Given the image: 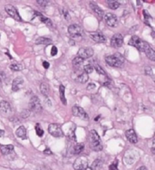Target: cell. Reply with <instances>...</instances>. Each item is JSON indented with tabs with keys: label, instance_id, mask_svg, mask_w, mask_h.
Here are the masks:
<instances>
[{
	"label": "cell",
	"instance_id": "1",
	"mask_svg": "<svg viewBox=\"0 0 155 170\" xmlns=\"http://www.w3.org/2000/svg\"><path fill=\"white\" fill-rule=\"evenodd\" d=\"M105 62L109 66L121 67L124 62V57L120 54H112L105 56Z\"/></svg>",
	"mask_w": 155,
	"mask_h": 170
},
{
	"label": "cell",
	"instance_id": "2",
	"mask_svg": "<svg viewBox=\"0 0 155 170\" xmlns=\"http://www.w3.org/2000/svg\"><path fill=\"white\" fill-rule=\"evenodd\" d=\"M89 142H90V145H91V148L93 150L95 151H100L103 149V145H102V142H101V139H100V137L98 135V133L93 129L90 131V134H89Z\"/></svg>",
	"mask_w": 155,
	"mask_h": 170
},
{
	"label": "cell",
	"instance_id": "3",
	"mask_svg": "<svg viewBox=\"0 0 155 170\" xmlns=\"http://www.w3.org/2000/svg\"><path fill=\"white\" fill-rule=\"evenodd\" d=\"M83 28L76 24L68 26V34L74 40H81L83 37Z\"/></svg>",
	"mask_w": 155,
	"mask_h": 170
},
{
	"label": "cell",
	"instance_id": "4",
	"mask_svg": "<svg viewBox=\"0 0 155 170\" xmlns=\"http://www.w3.org/2000/svg\"><path fill=\"white\" fill-rule=\"evenodd\" d=\"M129 45H132V46H134L135 48H137V49H138L139 51H141V52H144V50L147 48V46H148L150 44H148V43L145 42V41L141 40L138 36L133 35V36H132V38L130 39Z\"/></svg>",
	"mask_w": 155,
	"mask_h": 170
},
{
	"label": "cell",
	"instance_id": "5",
	"mask_svg": "<svg viewBox=\"0 0 155 170\" xmlns=\"http://www.w3.org/2000/svg\"><path fill=\"white\" fill-rule=\"evenodd\" d=\"M138 152L135 151V150H133V149H130V150H127L124 154V157H123V162L127 165H132L133 163H135V161L138 159Z\"/></svg>",
	"mask_w": 155,
	"mask_h": 170
},
{
	"label": "cell",
	"instance_id": "6",
	"mask_svg": "<svg viewBox=\"0 0 155 170\" xmlns=\"http://www.w3.org/2000/svg\"><path fill=\"white\" fill-rule=\"evenodd\" d=\"M29 106H30V111L35 113H39L42 112V105H41L40 100L36 96H33L31 98Z\"/></svg>",
	"mask_w": 155,
	"mask_h": 170
},
{
	"label": "cell",
	"instance_id": "7",
	"mask_svg": "<svg viewBox=\"0 0 155 170\" xmlns=\"http://www.w3.org/2000/svg\"><path fill=\"white\" fill-rule=\"evenodd\" d=\"M48 131H49V133L51 134L52 136H53L55 138H61V137L64 136V133H63L61 126L59 124H56V123H52V124L49 125Z\"/></svg>",
	"mask_w": 155,
	"mask_h": 170
},
{
	"label": "cell",
	"instance_id": "8",
	"mask_svg": "<svg viewBox=\"0 0 155 170\" xmlns=\"http://www.w3.org/2000/svg\"><path fill=\"white\" fill-rule=\"evenodd\" d=\"M88 167V160L85 157H79L74 163V170H85Z\"/></svg>",
	"mask_w": 155,
	"mask_h": 170
},
{
	"label": "cell",
	"instance_id": "9",
	"mask_svg": "<svg viewBox=\"0 0 155 170\" xmlns=\"http://www.w3.org/2000/svg\"><path fill=\"white\" fill-rule=\"evenodd\" d=\"M104 21L107 25L111 27H115L118 25V17L112 13H107L104 15Z\"/></svg>",
	"mask_w": 155,
	"mask_h": 170
},
{
	"label": "cell",
	"instance_id": "10",
	"mask_svg": "<svg viewBox=\"0 0 155 170\" xmlns=\"http://www.w3.org/2000/svg\"><path fill=\"white\" fill-rule=\"evenodd\" d=\"M5 10L7 13V15H10L11 17H13L15 20H17V21H21L22 20L20 15H19V14H18V12H17V10H16V8L14 5H6L5 7Z\"/></svg>",
	"mask_w": 155,
	"mask_h": 170
},
{
	"label": "cell",
	"instance_id": "11",
	"mask_svg": "<svg viewBox=\"0 0 155 170\" xmlns=\"http://www.w3.org/2000/svg\"><path fill=\"white\" fill-rule=\"evenodd\" d=\"M72 112H73V115L75 116V117H79L82 119L88 120V115H87V113L84 112V110L83 108H81L79 106H74L72 108Z\"/></svg>",
	"mask_w": 155,
	"mask_h": 170
},
{
	"label": "cell",
	"instance_id": "12",
	"mask_svg": "<svg viewBox=\"0 0 155 170\" xmlns=\"http://www.w3.org/2000/svg\"><path fill=\"white\" fill-rule=\"evenodd\" d=\"M123 44V37L121 34H115L111 39V45L114 48H119Z\"/></svg>",
	"mask_w": 155,
	"mask_h": 170
},
{
	"label": "cell",
	"instance_id": "13",
	"mask_svg": "<svg viewBox=\"0 0 155 170\" xmlns=\"http://www.w3.org/2000/svg\"><path fill=\"white\" fill-rule=\"evenodd\" d=\"M94 55V50L91 47H83L78 51V56L82 59H88Z\"/></svg>",
	"mask_w": 155,
	"mask_h": 170
},
{
	"label": "cell",
	"instance_id": "14",
	"mask_svg": "<svg viewBox=\"0 0 155 170\" xmlns=\"http://www.w3.org/2000/svg\"><path fill=\"white\" fill-rule=\"evenodd\" d=\"M10 113H11L10 104L5 101L0 102V114L3 116H8Z\"/></svg>",
	"mask_w": 155,
	"mask_h": 170
},
{
	"label": "cell",
	"instance_id": "15",
	"mask_svg": "<svg viewBox=\"0 0 155 170\" xmlns=\"http://www.w3.org/2000/svg\"><path fill=\"white\" fill-rule=\"evenodd\" d=\"M23 85H24V80L21 77H17L12 82V90L14 92H18L21 90Z\"/></svg>",
	"mask_w": 155,
	"mask_h": 170
},
{
	"label": "cell",
	"instance_id": "16",
	"mask_svg": "<svg viewBox=\"0 0 155 170\" xmlns=\"http://www.w3.org/2000/svg\"><path fill=\"white\" fill-rule=\"evenodd\" d=\"M0 150H1V153L5 156V157H8L10 156L11 154L15 155V152H14V146L13 145H3L1 146L0 148Z\"/></svg>",
	"mask_w": 155,
	"mask_h": 170
},
{
	"label": "cell",
	"instance_id": "17",
	"mask_svg": "<svg viewBox=\"0 0 155 170\" xmlns=\"http://www.w3.org/2000/svg\"><path fill=\"white\" fill-rule=\"evenodd\" d=\"M125 136H126L127 139L129 140V142H131L133 144L137 143L138 138H137V135H136V133H135V131L133 129H128L125 132Z\"/></svg>",
	"mask_w": 155,
	"mask_h": 170
},
{
	"label": "cell",
	"instance_id": "18",
	"mask_svg": "<svg viewBox=\"0 0 155 170\" xmlns=\"http://www.w3.org/2000/svg\"><path fill=\"white\" fill-rule=\"evenodd\" d=\"M90 36L91 38L96 42V43H104L106 41L105 39V36L103 35L101 32H94V33H91L90 34Z\"/></svg>",
	"mask_w": 155,
	"mask_h": 170
},
{
	"label": "cell",
	"instance_id": "19",
	"mask_svg": "<svg viewBox=\"0 0 155 170\" xmlns=\"http://www.w3.org/2000/svg\"><path fill=\"white\" fill-rule=\"evenodd\" d=\"M90 7L92 8L93 12H94L97 16H99L100 18H102V17L104 16V14H103V11L102 10V8H101L99 5H97L96 4H95L94 2L90 3Z\"/></svg>",
	"mask_w": 155,
	"mask_h": 170
},
{
	"label": "cell",
	"instance_id": "20",
	"mask_svg": "<svg viewBox=\"0 0 155 170\" xmlns=\"http://www.w3.org/2000/svg\"><path fill=\"white\" fill-rule=\"evenodd\" d=\"M143 53H145L146 56L148 57L151 61H155V52L154 50H153V48L151 46V45H149L147 46V48L144 50Z\"/></svg>",
	"mask_w": 155,
	"mask_h": 170
},
{
	"label": "cell",
	"instance_id": "21",
	"mask_svg": "<svg viewBox=\"0 0 155 170\" xmlns=\"http://www.w3.org/2000/svg\"><path fill=\"white\" fill-rule=\"evenodd\" d=\"M36 45H48L52 44V39L48 38V37H45V36H41L38 37L36 40Z\"/></svg>",
	"mask_w": 155,
	"mask_h": 170
},
{
	"label": "cell",
	"instance_id": "22",
	"mask_svg": "<svg viewBox=\"0 0 155 170\" xmlns=\"http://www.w3.org/2000/svg\"><path fill=\"white\" fill-rule=\"evenodd\" d=\"M15 135H16V137H18L20 138H26V128L24 126H20L16 129Z\"/></svg>",
	"mask_w": 155,
	"mask_h": 170
},
{
	"label": "cell",
	"instance_id": "23",
	"mask_svg": "<svg viewBox=\"0 0 155 170\" xmlns=\"http://www.w3.org/2000/svg\"><path fill=\"white\" fill-rule=\"evenodd\" d=\"M88 79H89V77H88V74L87 73H85L84 72H83L82 73H80L77 77H76V82H80V83H84V82H86L87 81H88Z\"/></svg>",
	"mask_w": 155,
	"mask_h": 170
},
{
	"label": "cell",
	"instance_id": "24",
	"mask_svg": "<svg viewBox=\"0 0 155 170\" xmlns=\"http://www.w3.org/2000/svg\"><path fill=\"white\" fill-rule=\"evenodd\" d=\"M49 90H50V87L48 85L47 82H42L41 85H40V91L42 92L43 95L45 96H47L49 94Z\"/></svg>",
	"mask_w": 155,
	"mask_h": 170
},
{
	"label": "cell",
	"instance_id": "25",
	"mask_svg": "<svg viewBox=\"0 0 155 170\" xmlns=\"http://www.w3.org/2000/svg\"><path fill=\"white\" fill-rule=\"evenodd\" d=\"M102 167H103V160L100 159V158H97L93 162V165H92L91 168L93 170H100Z\"/></svg>",
	"mask_w": 155,
	"mask_h": 170
},
{
	"label": "cell",
	"instance_id": "26",
	"mask_svg": "<svg viewBox=\"0 0 155 170\" xmlns=\"http://www.w3.org/2000/svg\"><path fill=\"white\" fill-rule=\"evenodd\" d=\"M64 92H65L64 86V85H60V87H59L60 99H61V102H63V104H64V105H66V99H65V96H64Z\"/></svg>",
	"mask_w": 155,
	"mask_h": 170
},
{
	"label": "cell",
	"instance_id": "27",
	"mask_svg": "<svg viewBox=\"0 0 155 170\" xmlns=\"http://www.w3.org/2000/svg\"><path fill=\"white\" fill-rule=\"evenodd\" d=\"M84 59H82L81 57L76 56L75 58H74V60H73L72 63H73V66H74V67L78 68V67H80V66H81V65L84 63Z\"/></svg>",
	"mask_w": 155,
	"mask_h": 170
},
{
	"label": "cell",
	"instance_id": "28",
	"mask_svg": "<svg viewBox=\"0 0 155 170\" xmlns=\"http://www.w3.org/2000/svg\"><path fill=\"white\" fill-rule=\"evenodd\" d=\"M84 145L83 143H78V144H76V145L74 147V152L75 154H80V153H82V152L84 151Z\"/></svg>",
	"mask_w": 155,
	"mask_h": 170
},
{
	"label": "cell",
	"instance_id": "29",
	"mask_svg": "<svg viewBox=\"0 0 155 170\" xmlns=\"http://www.w3.org/2000/svg\"><path fill=\"white\" fill-rule=\"evenodd\" d=\"M107 4H108V6L111 8V9H117L119 6H120V3L118 1H115V0H109L107 1Z\"/></svg>",
	"mask_w": 155,
	"mask_h": 170
},
{
	"label": "cell",
	"instance_id": "30",
	"mask_svg": "<svg viewBox=\"0 0 155 170\" xmlns=\"http://www.w3.org/2000/svg\"><path fill=\"white\" fill-rule=\"evenodd\" d=\"M37 15H38V17L41 19V21L42 22H44L46 25H47L48 26H52V22L50 19H48V18H46V17H45L42 14H40V13H36Z\"/></svg>",
	"mask_w": 155,
	"mask_h": 170
},
{
	"label": "cell",
	"instance_id": "31",
	"mask_svg": "<svg viewBox=\"0 0 155 170\" xmlns=\"http://www.w3.org/2000/svg\"><path fill=\"white\" fill-rule=\"evenodd\" d=\"M9 68H10L12 71L19 72V71H21V70L23 69V66H22V64H20V63H12V64L9 66Z\"/></svg>",
	"mask_w": 155,
	"mask_h": 170
},
{
	"label": "cell",
	"instance_id": "32",
	"mask_svg": "<svg viewBox=\"0 0 155 170\" xmlns=\"http://www.w3.org/2000/svg\"><path fill=\"white\" fill-rule=\"evenodd\" d=\"M36 132L38 137H42L44 135V130H43L42 127L40 126V124H38V123L36 125Z\"/></svg>",
	"mask_w": 155,
	"mask_h": 170
},
{
	"label": "cell",
	"instance_id": "33",
	"mask_svg": "<svg viewBox=\"0 0 155 170\" xmlns=\"http://www.w3.org/2000/svg\"><path fill=\"white\" fill-rule=\"evenodd\" d=\"M93 71H94V67H93L91 64H87V65H85L84 68V72L85 73H87V74L92 73Z\"/></svg>",
	"mask_w": 155,
	"mask_h": 170
},
{
	"label": "cell",
	"instance_id": "34",
	"mask_svg": "<svg viewBox=\"0 0 155 170\" xmlns=\"http://www.w3.org/2000/svg\"><path fill=\"white\" fill-rule=\"evenodd\" d=\"M95 70H96V72L99 73V74H101V75H106V73H105V72H104V70H103V68L100 66V65H95Z\"/></svg>",
	"mask_w": 155,
	"mask_h": 170
},
{
	"label": "cell",
	"instance_id": "35",
	"mask_svg": "<svg viewBox=\"0 0 155 170\" xmlns=\"http://www.w3.org/2000/svg\"><path fill=\"white\" fill-rule=\"evenodd\" d=\"M117 164H118V162L117 161H114L112 165H110V167H109V169L110 170H119L118 169V167H117Z\"/></svg>",
	"mask_w": 155,
	"mask_h": 170
},
{
	"label": "cell",
	"instance_id": "36",
	"mask_svg": "<svg viewBox=\"0 0 155 170\" xmlns=\"http://www.w3.org/2000/svg\"><path fill=\"white\" fill-rule=\"evenodd\" d=\"M36 2L38 3V5H40L42 6H46L49 3L48 1H46V0H37Z\"/></svg>",
	"mask_w": 155,
	"mask_h": 170
},
{
	"label": "cell",
	"instance_id": "37",
	"mask_svg": "<svg viewBox=\"0 0 155 170\" xmlns=\"http://www.w3.org/2000/svg\"><path fill=\"white\" fill-rule=\"evenodd\" d=\"M5 79V72H0V86L3 84V82H4Z\"/></svg>",
	"mask_w": 155,
	"mask_h": 170
},
{
	"label": "cell",
	"instance_id": "38",
	"mask_svg": "<svg viewBox=\"0 0 155 170\" xmlns=\"http://www.w3.org/2000/svg\"><path fill=\"white\" fill-rule=\"evenodd\" d=\"M145 73H146L147 75H150V76L153 77V71H152V68H151V67H146V68H145Z\"/></svg>",
	"mask_w": 155,
	"mask_h": 170
},
{
	"label": "cell",
	"instance_id": "39",
	"mask_svg": "<svg viewBox=\"0 0 155 170\" xmlns=\"http://www.w3.org/2000/svg\"><path fill=\"white\" fill-rule=\"evenodd\" d=\"M57 52H58V50H57L56 46H53V47H52V49H51V55H52V56H54V55H56Z\"/></svg>",
	"mask_w": 155,
	"mask_h": 170
},
{
	"label": "cell",
	"instance_id": "40",
	"mask_svg": "<svg viewBox=\"0 0 155 170\" xmlns=\"http://www.w3.org/2000/svg\"><path fill=\"white\" fill-rule=\"evenodd\" d=\"M36 170H52L49 167H46V166H40L39 168H37Z\"/></svg>",
	"mask_w": 155,
	"mask_h": 170
},
{
	"label": "cell",
	"instance_id": "41",
	"mask_svg": "<svg viewBox=\"0 0 155 170\" xmlns=\"http://www.w3.org/2000/svg\"><path fill=\"white\" fill-rule=\"evenodd\" d=\"M94 89H95V84L91 82V83L87 86V90H88V91H91V90H94Z\"/></svg>",
	"mask_w": 155,
	"mask_h": 170
},
{
	"label": "cell",
	"instance_id": "42",
	"mask_svg": "<svg viewBox=\"0 0 155 170\" xmlns=\"http://www.w3.org/2000/svg\"><path fill=\"white\" fill-rule=\"evenodd\" d=\"M43 66H44V68L45 69H48L49 68V66H50V64H49V62H43Z\"/></svg>",
	"mask_w": 155,
	"mask_h": 170
},
{
	"label": "cell",
	"instance_id": "43",
	"mask_svg": "<svg viewBox=\"0 0 155 170\" xmlns=\"http://www.w3.org/2000/svg\"><path fill=\"white\" fill-rule=\"evenodd\" d=\"M63 12H64V15L65 19H66V20H69V19H70V17H69V14H67L66 11H63Z\"/></svg>",
	"mask_w": 155,
	"mask_h": 170
},
{
	"label": "cell",
	"instance_id": "44",
	"mask_svg": "<svg viewBox=\"0 0 155 170\" xmlns=\"http://www.w3.org/2000/svg\"><path fill=\"white\" fill-rule=\"evenodd\" d=\"M44 153H45V154H48V155H52V152L50 151V149H49V148L45 149V150H44Z\"/></svg>",
	"mask_w": 155,
	"mask_h": 170
},
{
	"label": "cell",
	"instance_id": "45",
	"mask_svg": "<svg viewBox=\"0 0 155 170\" xmlns=\"http://www.w3.org/2000/svg\"><path fill=\"white\" fill-rule=\"evenodd\" d=\"M152 152H153V154H154L155 151H154V140H153V145H152Z\"/></svg>",
	"mask_w": 155,
	"mask_h": 170
},
{
	"label": "cell",
	"instance_id": "46",
	"mask_svg": "<svg viewBox=\"0 0 155 170\" xmlns=\"http://www.w3.org/2000/svg\"><path fill=\"white\" fill-rule=\"evenodd\" d=\"M137 170H148L146 168V167H144V166H142V167H140V168H138V169Z\"/></svg>",
	"mask_w": 155,
	"mask_h": 170
},
{
	"label": "cell",
	"instance_id": "47",
	"mask_svg": "<svg viewBox=\"0 0 155 170\" xmlns=\"http://www.w3.org/2000/svg\"><path fill=\"white\" fill-rule=\"evenodd\" d=\"M85 170H93L91 168H89V167H87L86 168H85Z\"/></svg>",
	"mask_w": 155,
	"mask_h": 170
}]
</instances>
